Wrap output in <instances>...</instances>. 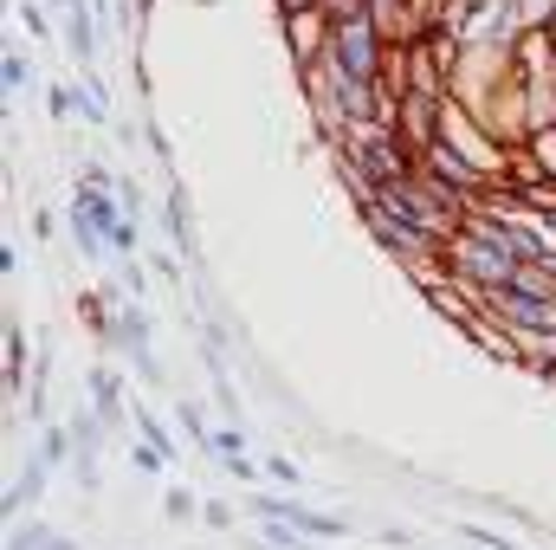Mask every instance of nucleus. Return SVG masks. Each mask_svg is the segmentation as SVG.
<instances>
[{
    "label": "nucleus",
    "mask_w": 556,
    "mask_h": 550,
    "mask_svg": "<svg viewBox=\"0 0 556 550\" xmlns=\"http://www.w3.org/2000/svg\"><path fill=\"white\" fill-rule=\"evenodd\" d=\"M324 59H337L350 78H363V85H389V65H395V46L382 39V26L363 13V20H337L330 26V46H324Z\"/></svg>",
    "instance_id": "obj_1"
},
{
    "label": "nucleus",
    "mask_w": 556,
    "mask_h": 550,
    "mask_svg": "<svg viewBox=\"0 0 556 550\" xmlns=\"http://www.w3.org/2000/svg\"><path fill=\"white\" fill-rule=\"evenodd\" d=\"M130 363H137V376L155 389L162 383V363H155V350H149V311H142L137 298H117V337H111Z\"/></svg>",
    "instance_id": "obj_2"
},
{
    "label": "nucleus",
    "mask_w": 556,
    "mask_h": 550,
    "mask_svg": "<svg viewBox=\"0 0 556 550\" xmlns=\"http://www.w3.org/2000/svg\"><path fill=\"white\" fill-rule=\"evenodd\" d=\"M46 473H52V466L33 453V460H26V473L7 486V505H0V512H7V525H20V512H33V505L46 499Z\"/></svg>",
    "instance_id": "obj_3"
},
{
    "label": "nucleus",
    "mask_w": 556,
    "mask_h": 550,
    "mask_svg": "<svg viewBox=\"0 0 556 550\" xmlns=\"http://www.w3.org/2000/svg\"><path fill=\"white\" fill-rule=\"evenodd\" d=\"M65 52H72V59L85 65V78H91V59H98V13H91L85 0L65 13Z\"/></svg>",
    "instance_id": "obj_4"
},
{
    "label": "nucleus",
    "mask_w": 556,
    "mask_h": 550,
    "mask_svg": "<svg viewBox=\"0 0 556 550\" xmlns=\"http://www.w3.org/2000/svg\"><path fill=\"white\" fill-rule=\"evenodd\" d=\"M162 221H168V240L181 247V260H194V253H201V240H194V214H188V195H181V182H168Z\"/></svg>",
    "instance_id": "obj_5"
},
{
    "label": "nucleus",
    "mask_w": 556,
    "mask_h": 550,
    "mask_svg": "<svg viewBox=\"0 0 556 550\" xmlns=\"http://www.w3.org/2000/svg\"><path fill=\"white\" fill-rule=\"evenodd\" d=\"M91 414H98L104 427H117V414H124V376H117L111 363L91 370Z\"/></svg>",
    "instance_id": "obj_6"
},
{
    "label": "nucleus",
    "mask_w": 556,
    "mask_h": 550,
    "mask_svg": "<svg viewBox=\"0 0 556 550\" xmlns=\"http://www.w3.org/2000/svg\"><path fill=\"white\" fill-rule=\"evenodd\" d=\"M220 466H233V479H253V460H247V427L240 421H227V427H214V447H207Z\"/></svg>",
    "instance_id": "obj_7"
},
{
    "label": "nucleus",
    "mask_w": 556,
    "mask_h": 550,
    "mask_svg": "<svg viewBox=\"0 0 556 550\" xmlns=\"http://www.w3.org/2000/svg\"><path fill=\"white\" fill-rule=\"evenodd\" d=\"M72 98H78V117H85V124H111V104H104V85H98V78L72 85Z\"/></svg>",
    "instance_id": "obj_8"
},
{
    "label": "nucleus",
    "mask_w": 556,
    "mask_h": 550,
    "mask_svg": "<svg viewBox=\"0 0 556 550\" xmlns=\"http://www.w3.org/2000/svg\"><path fill=\"white\" fill-rule=\"evenodd\" d=\"M72 447H78V440H72V427H52V421L39 427V460H46V466H65V460H72Z\"/></svg>",
    "instance_id": "obj_9"
},
{
    "label": "nucleus",
    "mask_w": 556,
    "mask_h": 550,
    "mask_svg": "<svg viewBox=\"0 0 556 550\" xmlns=\"http://www.w3.org/2000/svg\"><path fill=\"white\" fill-rule=\"evenodd\" d=\"M52 525H39V518H26V525H7V550H52Z\"/></svg>",
    "instance_id": "obj_10"
},
{
    "label": "nucleus",
    "mask_w": 556,
    "mask_h": 550,
    "mask_svg": "<svg viewBox=\"0 0 556 550\" xmlns=\"http://www.w3.org/2000/svg\"><path fill=\"white\" fill-rule=\"evenodd\" d=\"M130 414H137V434H142V440H149V447H155V453H168V460H181V447L168 440V427H162L155 414L142 409V402H130Z\"/></svg>",
    "instance_id": "obj_11"
},
{
    "label": "nucleus",
    "mask_w": 556,
    "mask_h": 550,
    "mask_svg": "<svg viewBox=\"0 0 556 550\" xmlns=\"http://www.w3.org/2000/svg\"><path fill=\"white\" fill-rule=\"evenodd\" d=\"M260 545H266V550H311V538H304V532H291L285 518H260Z\"/></svg>",
    "instance_id": "obj_12"
},
{
    "label": "nucleus",
    "mask_w": 556,
    "mask_h": 550,
    "mask_svg": "<svg viewBox=\"0 0 556 550\" xmlns=\"http://www.w3.org/2000/svg\"><path fill=\"white\" fill-rule=\"evenodd\" d=\"M20 376H26V330L7 324V396H20Z\"/></svg>",
    "instance_id": "obj_13"
},
{
    "label": "nucleus",
    "mask_w": 556,
    "mask_h": 550,
    "mask_svg": "<svg viewBox=\"0 0 556 550\" xmlns=\"http://www.w3.org/2000/svg\"><path fill=\"white\" fill-rule=\"evenodd\" d=\"M0 85H7V98H26V91H33V65H26L20 52H7V59H0Z\"/></svg>",
    "instance_id": "obj_14"
},
{
    "label": "nucleus",
    "mask_w": 556,
    "mask_h": 550,
    "mask_svg": "<svg viewBox=\"0 0 556 550\" xmlns=\"http://www.w3.org/2000/svg\"><path fill=\"white\" fill-rule=\"evenodd\" d=\"M194 512H201V499H194L188 486H168V492H162V518H175V525H181V518H194Z\"/></svg>",
    "instance_id": "obj_15"
},
{
    "label": "nucleus",
    "mask_w": 556,
    "mask_h": 550,
    "mask_svg": "<svg viewBox=\"0 0 556 550\" xmlns=\"http://www.w3.org/2000/svg\"><path fill=\"white\" fill-rule=\"evenodd\" d=\"M175 421H181V427H188V434H194V447H201V453H207V447H214V427H207V421H201V409H194V402H175Z\"/></svg>",
    "instance_id": "obj_16"
},
{
    "label": "nucleus",
    "mask_w": 556,
    "mask_h": 550,
    "mask_svg": "<svg viewBox=\"0 0 556 550\" xmlns=\"http://www.w3.org/2000/svg\"><path fill=\"white\" fill-rule=\"evenodd\" d=\"M266 479H273L278 492H298V486H304V473H298L285 453H266Z\"/></svg>",
    "instance_id": "obj_17"
},
{
    "label": "nucleus",
    "mask_w": 556,
    "mask_h": 550,
    "mask_svg": "<svg viewBox=\"0 0 556 550\" xmlns=\"http://www.w3.org/2000/svg\"><path fill=\"white\" fill-rule=\"evenodd\" d=\"M459 538H466V545H472V550H518V545H511V538H498L492 525H472V518L459 525Z\"/></svg>",
    "instance_id": "obj_18"
},
{
    "label": "nucleus",
    "mask_w": 556,
    "mask_h": 550,
    "mask_svg": "<svg viewBox=\"0 0 556 550\" xmlns=\"http://www.w3.org/2000/svg\"><path fill=\"white\" fill-rule=\"evenodd\" d=\"M111 253H117L124 266H130V260H137V253H142V234H137V221H124V227L111 234Z\"/></svg>",
    "instance_id": "obj_19"
},
{
    "label": "nucleus",
    "mask_w": 556,
    "mask_h": 550,
    "mask_svg": "<svg viewBox=\"0 0 556 550\" xmlns=\"http://www.w3.org/2000/svg\"><path fill=\"white\" fill-rule=\"evenodd\" d=\"M46 111H52V117L65 124V117L78 111V98H72V85H46Z\"/></svg>",
    "instance_id": "obj_20"
},
{
    "label": "nucleus",
    "mask_w": 556,
    "mask_h": 550,
    "mask_svg": "<svg viewBox=\"0 0 556 550\" xmlns=\"http://www.w3.org/2000/svg\"><path fill=\"white\" fill-rule=\"evenodd\" d=\"M201 518H207V532H233V505L227 499H201Z\"/></svg>",
    "instance_id": "obj_21"
},
{
    "label": "nucleus",
    "mask_w": 556,
    "mask_h": 550,
    "mask_svg": "<svg viewBox=\"0 0 556 550\" xmlns=\"http://www.w3.org/2000/svg\"><path fill=\"white\" fill-rule=\"evenodd\" d=\"M20 20H26V33H33V39H46V33H52L46 7H33V0H20Z\"/></svg>",
    "instance_id": "obj_22"
},
{
    "label": "nucleus",
    "mask_w": 556,
    "mask_h": 550,
    "mask_svg": "<svg viewBox=\"0 0 556 550\" xmlns=\"http://www.w3.org/2000/svg\"><path fill=\"white\" fill-rule=\"evenodd\" d=\"M149 273H155V278H168V285L181 291V260H175V253H155V260H149Z\"/></svg>",
    "instance_id": "obj_23"
},
{
    "label": "nucleus",
    "mask_w": 556,
    "mask_h": 550,
    "mask_svg": "<svg viewBox=\"0 0 556 550\" xmlns=\"http://www.w3.org/2000/svg\"><path fill=\"white\" fill-rule=\"evenodd\" d=\"M130 460H137L142 473H162V466H168V453H155L149 440H137V447H130Z\"/></svg>",
    "instance_id": "obj_24"
},
{
    "label": "nucleus",
    "mask_w": 556,
    "mask_h": 550,
    "mask_svg": "<svg viewBox=\"0 0 556 550\" xmlns=\"http://www.w3.org/2000/svg\"><path fill=\"white\" fill-rule=\"evenodd\" d=\"M285 20H304V13H324V0H278Z\"/></svg>",
    "instance_id": "obj_25"
},
{
    "label": "nucleus",
    "mask_w": 556,
    "mask_h": 550,
    "mask_svg": "<svg viewBox=\"0 0 556 550\" xmlns=\"http://www.w3.org/2000/svg\"><path fill=\"white\" fill-rule=\"evenodd\" d=\"M382 545H395V550H408V545H415V532H402V525H382Z\"/></svg>",
    "instance_id": "obj_26"
},
{
    "label": "nucleus",
    "mask_w": 556,
    "mask_h": 550,
    "mask_svg": "<svg viewBox=\"0 0 556 550\" xmlns=\"http://www.w3.org/2000/svg\"><path fill=\"white\" fill-rule=\"evenodd\" d=\"M52 550H85L78 538H52Z\"/></svg>",
    "instance_id": "obj_27"
},
{
    "label": "nucleus",
    "mask_w": 556,
    "mask_h": 550,
    "mask_svg": "<svg viewBox=\"0 0 556 550\" xmlns=\"http://www.w3.org/2000/svg\"><path fill=\"white\" fill-rule=\"evenodd\" d=\"M149 7H155V0H137V26H142V20H149Z\"/></svg>",
    "instance_id": "obj_28"
},
{
    "label": "nucleus",
    "mask_w": 556,
    "mask_h": 550,
    "mask_svg": "<svg viewBox=\"0 0 556 550\" xmlns=\"http://www.w3.org/2000/svg\"><path fill=\"white\" fill-rule=\"evenodd\" d=\"M91 13H98V20H104V13H111V0H91Z\"/></svg>",
    "instance_id": "obj_29"
},
{
    "label": "nucleus",
    "mask_w": 556,
    "mask_h": 550,
    "mask_svg": "<svg viewBox=\"0 0 556 550\" xmlns=\"http://www.w3.org/2000/svg\"><path fill=\"white\" fill-rule=\"evenodd\" d=\"M260 550H266V545H260Z\"/></svg>",
    "instance_id": "obj_30"
}]
</instances>
